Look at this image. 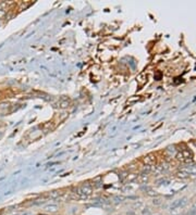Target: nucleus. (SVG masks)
<instances>
[{"instance_id": "nucleus-1", "label": "nucleus", "mask_w": 196, "mask_h": 215, "mask_svg": "<svg viewBox=\"0 0 196 215\" xmlns=\"http://www.w3.org/2000/svg\"><path fill=\"white\" fill-rule=\"evenodd\" d=\"M74 193L76 195L79 199H86L87 197H89L93 193L92 185L88 184V183H84L80 187H77Z\"/></svg>"}, {"instance_id": "nucleus-2", "label": "nucleus", "mask_w": 196, "mask_h": 215, "mask_svg": "<svg viewBox=\"0 0 196 215\" xmlns=\"http://www.w3.org/2000/svg\"><path fill=\"white\" fill-rule=\"evenodd\" d=\"M177 159L183 162H190L191 159H192V154L188 150H183V151H181L180 153L177 154Z\"/></svg>"}, {"instance_id": "nucleus-3", "label": "nucleus", "mask_w": 196, "mask_h": 215, "mask_svg": "<svg viewBox=\"0 0 196 215\" xmlns=\"http://www.w3.org/2000/svg\"><path fill=\"white\" fill-rule=\"evenodd\" d=\"M143 162L148 166H151L155 164V162H156V157L153 155V154H148L146 157L143 159Z\"/></svg>"}, {"instance_id": "nucleus-4", "label": "nucleus", "mask_w": 196, "mask_h": 215, "mask_svg": "<svg viewBox=\"0 0 196 215\" xmlns=\"http://www.w3.org/2000/svg\"><path fill=\"white\" fill-rule=\"evenodd\" d=\"M182 171L185 172L188 175H196V165H188L182 169Z\"/></svg>"}, {"instance_id": "nucleus-5", "label": "nucleus", "mask_w": 196, "mask_h": 215, "mask_svg": "<svg viewBox=\"0 0 196 215\" xmlns=\"http://www.w3.org/2000/svg\"><path fill=\"white\" fill-rule=\"evenodd\" d=\"M58 209L59 207H58L57 204H48V205L45 207V210L47 212H50V213H56L58 211Z\"/></svg>"}, {"instance_id": "nucleus-6", "label": "nucleus", "mask_w": 196, "mask_h": 215, "mask_svg": "<svg viewBox=\"0 0 196 215\" xmlns=\"http://www.w3.org/2000/svg\"><path fill=\"white\" fill-rule=\"evenodd\" d=\"M61 195H62L61 191H59V190H54V191L49 192V198L50 199H58Z\"/></svg>"}, {"instance_id": "nucleus-7", "label": "nucleus", "mask_w": 196, "mask_h": 215, "mask_svg": "<svg viewBox=\"0 0 196 215\" xmlns=\"http://www.w3.org/2000/svg\"><path fill=\"white\" fill-rule=\"evenodd\" d=\"M59 107H60V108L69 107V100H68V99H62L61 101L59 102Z\"/></svg>"}, {"instance_id": "nucleus-8", "label": "nucleus", "mask_w": 196, "mask_h": 215, "mask_svg": "<svg viewBox=\"0 0 196 215\" xmlns=\"http://www.w3.org/2000/svg\"><path fill=\"white\" fill-rule=\"evenodd\" d=\"M139 179H141V183H142V184H145V183L148 181L147 174H142V175H139Z\"/></svg>"}, {"instance_id": "nucleus-9", "label": "nucleus", "mask_w": 196, "mask_h": 215, "mask_svg": "<svg viewBox=\"0 0 196 215\" xmlns=\"http://www.w3.org/2000/svg\"><path fill=\"white\" fill-rule=\"evenodd\" d=\"M6 14H7V11H6L4 9H0V20L4 19Z\"/></svg>"}, {"instance_id": "nucleus-10", "label": "nucleus", "mask_w": 196, "mask_h": 215, "mask_svg": "<svg viewBox=\"0 0 196 215\" xmlns=\"http://www.w3.org/2000/svg\"><path fill=\"white\" fill-rule=\"evenodd\" d=\"M42 215H47V214H42Z\"/></svg>"}]
</instances>
